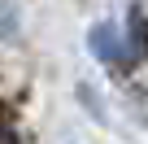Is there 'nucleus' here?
<instances>
[{
    "label": "nucleus",
    "mask_w": 148,
    "mask_h": 144,
    "mask_svg": "<svg viewBox=\"0 0 148 144\" xmlns=\"http://www.w3.org/2000/svg\"><path fill=\"white\" fill-rule=\"evenodd\" d=\"M92 48H96L105 61H118V57H122V48H118V39H113L109 26H96V31H92Z\"/></svg>",
    "instance_id": "f03ea898"
},
{
    "label": "nucleus",
    "mask_w": 148,
    "mask_h": 144,
    "mask_svg": "<svg viewBox=\"0 0 148 144\" xmlns=\"http://www.w3.org/2000/svg\"><path fill=\"white\" fill-rule=\"evenodd\" d=\"M126 48H131V61L148 57V22H144L139 9H131V39H126Z\"/></svg>",
    "instance_id": "f257e3e1"
}]
</instances>
